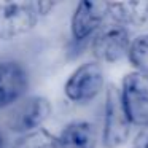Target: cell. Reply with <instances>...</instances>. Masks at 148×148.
<instances>
[{
  "label": "cell",
  "instance_id": "obj_9",
  "mask_svg": "<svg viewBox=\"0 0 148 148\" xmlns=\"http://www.w3.org/2000/svg\"><path fill=\"white\" fill-rule=\"evenodd\" d=\"M108 18L115 26H142L148 21V2H108Z\"/></svg>",
  "mask_w": 148,
  "mask_h": 148
},
{
  "label": "cell",
  "instance_id": "obj_8",
  "mask_svg": "<svg viewBox=\"0 0 148 148\" xmlns=\"http://www.w3.org/2000/svg\"><path fill=\"white\" fill-rule=\"evenodd\" d=\"M29 88V77L23 64L16 61L0 62V110L14 105Z\"/></svg>",
  "mask_w": 148,
  "mask_h": 148
},
{
  "label": "cell",
  "instance_id": "obj_2",
  "mask_svg": "<svg viewBox=\"0 0 148 148\" xmlns=\"http://www.w3.org/2000/svg\"><path fill=\"white\" fill-rule=\"evenodd\" d=\"M51 115V103L46 97L30 96L16 102L7 115V126L16 134H29L46 121Z\"/></svg>",
  "mask_w": 148,
  "mask_h": 148
},
{
  "label": "cell",
  "instance_id": "obj_3",
  "mask_svg": "<svg viewBox=\"0 0 148 148\" xmlns=\"http://www.w3.org/2000/svg\"><path fill=\"white\" fill-rule=\"evenodd\" d=\"M40 14L35 2H2L0 3V40H13L26 35L37 26Z\"/></svg>",
  "mask_w": 148,
  "mask_h": 148
},
{
  "label": "cell",
  "instance_id": "obj_11",
  "mask_svg": "<svg viewBox=\"0 0 148 148\" xmlns=\"http://www.w3.org/2000/svg\"><path fill=\"white\" fill-rule=\"evenodd\" d=\"M11 148H59V140L51 132L40 127L19 137Z\"/></svg>",
  "mask_w": 148,
  "mask_h": 148
},
{
  "label": "cell",
  "instance_id": "obj_7",
  "mask_svg": "<svg viewBox=\"0 0 148 148\" xmlns=\"http://www.w3.org/2000/svg\"><path fill=\"white\" fill-rule=\"evenodd\" d=\"M129 34L121 26H110L99 30L92 40V54L102 62H118L127 54Z\"/></svg>",
  "mask_w": 148,
  "mask_h": 148
},
{
  "label": "cell",
  "instance_id": "obj_13",
  "mask_svg": "<svg viewBox=\"0 0 148 148\" xmlns=\"http://www.w3.org/2000/svg\"><path fill=\"white\" fill-rule=\"evenodd\" d=\"M132 148H148V124L143 126L140 129V132L135 135Z\"/></svg>",
  "mask_w": 148,
  "mask_h": 148
},
{
  "label": "cell",
  "instance_id": "obj_6",
  "mask_svg": "<svg viewBox=\"0 0 148 148\" xmlns=\"http://www.w3.org/2000/svg\"><path fill=\"white\" fill-rule=\"evenodd\" d=\"M107 18L108 2H80L72 14V37L77 42H84L102 27Z\"/></svg>",
  "mask_w": 148,
  "mask_h": 148
},
{
  "label": "cell",
  "instance_id": "obj_12",
  "mask_svg": "<svg viewBox=\"0 0 148 148\" xmlns=\"http://www.w3.org/2000/svg\"><path fill=\"white\" fill-rule=\"evenodd\" d=\"M127 58L135 72L148 73V34L135 37L127 49Z\"/></svg>",
  "mask_w": 148,
  "mask_h": 148
},
{
  "label": "cell",
  "instance_id": "obj_10",
  "mask_svg": "<svg viewBox=\"0 0 148 148\" xmlns=\"http://www.w3.org/2000/svg\"><path fill=\"white\" fill-rule=\"evenodd\" d=\"M59 148H96L97 132L92 123H69L58 135Z\"/></svg>",
  "mask_w": 148,
  "mask_h": 148
},
{
  "label": "cell",
  "instance_id": "obj_4",
  "mask_svg": "<svg viewBox=\"0 0 148 148\" xmlns=\"http://www.w3.org/2000/svg\"><path fill=\"white\" fill-rule=\"evenodd\" d=\"M103 70L97 62H86L72 72L65 81L64 92L75 103H88L99 96L103 88Z\"/></svg>",
  "mask_w": 148,
  "mask_h": 148
},
{
  "label": "cell",
  "instance_id": "obj_1",
  "mask_svg": "<svg viewBox=\"0 0 148 148\" xmlns=\"http://www.w3.org/2000/svg\"><path fill=\"white\" fill-rule=\"evenodd\" d=\"M132 123L123 105L121 92L115 84H110L105 92L103 105L102 143L105 148H118L129 138Z\"/></svg>",
  "mask_w": 148,
  "mask_h": 148
},
{
  "label": "cell",
  "instance_id": "obj_5",
  "mask_svg": "<svg viewBox=\"0 0 148 148\" xmlns=\"http://www.w3.org/2000/svg\"><path fill=\"white\" fill-rule=\"evenodd\" d=\"M121 99L129 119L135 126L148 124V73L131 72L121 84Z\"/></svg>",
  "mask_w": 148,
  "mask_h": 148
},
{
  "label": "cell",
  "instance_id": "obj_15",
  "mask_svg": "<svg viewBox=\"0 0 148 148\" xmlns=\"http://www.w3.org/2000/svg\"><path fill=\"white\" fill-rule=\"evenodd\" d=\"M3 147H5V137L2 134V131H0V148H3Z\"/></svg>",
  "mask_w": 148,
  "mask_h": 148
},
{
  "label": "cell",
  "instance_id": "obj_14",
  "mask_svg": "<svg viewBox=\"0 0 148 148\" xmlns=\"http://www.w3.org/2000/svg\"><path fill=\"white\" fill-rule=\"evenodd\" d=\"M35 7H37V11H38L40 18H42V16H46V14L56 7V2H49V0H37Z\"/></svg>",
  "mask_w": 148,
  "mask_h": 148
}]
</instances>
